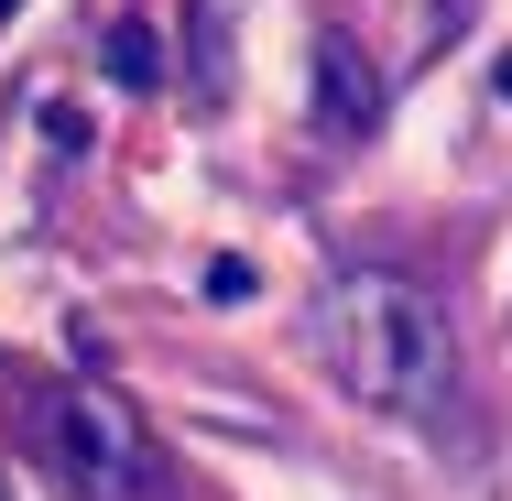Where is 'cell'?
<instances>
[{
    "label": "cell",
    "instance_id": "2",
    "mask_svg": "<svg viewBox=\"0 0 512 501\" xmlns=\"http://www.w3.org/2000/svg\"><path fill=\"white\" fill-rule=\"evenodd\" d=\"M33 447H44V469L77 501H131L153 480V447H142V425H131L120 393H55L33 414Z\"/></svg>",
    "mask_w": 512,
    "mask_h": 501
},
{
    "label": "cell",
    "instance_id": "5",
    "mask_svg": "<svg viewBox=\"0 0 512 501\" xmlns=\"http://www.w3.org/2000/svg\"><path fill=\"white\" fill-rule=\"evenodd\" d=\"M502 99H512V55H502Z\"/></svg>",
    "mask_w": 512,
    "mask_h": 501
},
{
    "label": "cell",
    "instance_id": "6",
    "mask_svg": "<svg viewBox=\"0 0 512 501\" xmlns=\"http://www.w3.org/2000/svg\"><path fill=\"white\" fill-rule=\"evenodd\" d=\"M0 11H22V0H0Z\"/></svg>",
    "mask_w": 512,
    "mask_h": 501
},
{
    "label": "cell",
    "instance_id": "1",
    "mask_svg": "<svg viewBox=\"0 0 512 501\" xmlns=\"http://www.w3.org/2000/svg\"><path fill=\"white\" fill-rule=\"evenodd\" d=\"M306 338H316V360H327V382L349 403H371V414H393V425H436L458 403V338L393 273H338L316 295Z\"/></svg>",
    "mask_w": 512,
    "mask_h": 501
},
{
    "label": "cell",
    "instance_id": "3",
    "mask_svg": "<svg viewBox=\"0 0 512 501\" xmlns=\"http://www.w3.org/2000/svg\"><path fill=\"white\" fill-rule=\"evenodd\" d=\"M316 120L327 131H371L382 120V77H371V55L349 33H316Z\"/></svg>",
    "mask_w": 512,
    "mask_h": 501
},
{
    "label": "cell",
    "instance_id": "4",
    "mask_svg": "<svg viewBox=\"0 0 512 501\" xmlns=\"http://www.w3.org/2000/svg\"><path fill=\"white\" fill-rule=\"evenodd\" d=\"M109 77H120V88H153V77H164L153 22H109Z\"/></svg>",
    "mask_w": 512,
    "mask_h": 501
}]
</instances>
